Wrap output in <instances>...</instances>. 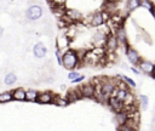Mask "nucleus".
Listing matches in <instances>:
<instances>
[{
  "mask_svg": "<svg viewBox=\"0 0 155 131\" xmlns=\"http://www.w3.org/2000/svg\"><path fill=\"white\" fill-rule=\"evenodd\" d=\"M69 44H70V38L65 34L62 33L59 36H57V49L62 52L67 51L69 49Z\"/></svg>",
  "mask_w": 155,
  "mask_h": 131,
  "instance_id": "10",
  "label": "nucleus"
},
{
  "mask_svg": "<svg viewBox=\"0 0 155 131\" xmlns=\"http://www.w3.org/2000/svg\"><path fill=\"white\" fill-rule=\"evenodd\" d=\"M85 80V75H82V74H80L76 79H74V80H71V82L73 84H80V82H82Z\"/></svg>",
  "mask_w": 155,
  "mask_h": 131,
  "instance_id": "29",
  "label": "nucleus"
},
{
  "mask_svg": "<svg viewBox=\"0 0 155 131\" xmlns=\"http://www.w3.org/2000/svg\"><path fill=\"white\" fill-rule=\"evenodd\" d=\"M154 2H155V0H154Z\"/></svg>",
  "mask_w": 155,
  "mask_h": 131,
  "instance_id": "34",
  "label": "nucleus"
},
{
  "mask_svg": "<svg viewBox=\"0 0 155 131\" xmlns=\"http://www.w3.org/2000/svg\"><path fill=\"white\" fill-rule=\"evenodd\" d=\"M116 39H117V42H119V46H124L125 49L128 46L127 44V34H126V29L124 28V25L116 28V30L114 32Z\"/></svg>",
  "mask_w": 155,
  "mask_h": 131,
  "instance_id": "8",
  "label": "nucleus"
},
{
  "mask_svg": "<svg viewBox=\"0 0 155 131\" xmlns=\"http://www.w3.org/2000/svg\"><path fill=\"white\" fill-rule=\"evenodd\" d=\"M105 1H108V2H115V4H117V1H119V0H105Z\"/></svg>",
  "mask_w": 155,
  "mask_h": 131,
  "instance_id": "32",
  "label": "nucleus"
},
{
  "mask_svg": "<svg viewBox=\"0 0 155 131\" xmlns=\"http://www.w3.org/2000/svg\"><path fill=\"white\" fill-rule=\"evenodd\" d=\"M117 47H119V42H117V39H116L115 34L114 33H109L108 36H107L105 44H104L105 51L107 52H115Z\"/></svg>",
  "mask_w": 155,
  "mask_h": 131,
  "instance_id": "6",
  "label": "nucleus"
},
{
  "mask_svg": "<svg viewBox=\"0 0 155 131\" xmlns=\"http://www.w3.org/2000/svg\"><path fill=\"white\" fill-rule=\"evenodd\" d=\"M67 99H68V102L69 103H71V102H75V101H78V99H80V98H82L81 97V93H80V90H79V87L78 89H70L68 92H67Z\"/></svg>",
  "mask_w": 155,
  "mask_h": 131,
  "instance_id": "14",
  "label": "nucleus"
},
{
  "mask_svg": "<svg viewBox=\"0 0 155 131\" xmlns=\"http://www.w3.org/2000/svg\"><path fill=\"white\" fill-rule=\"evenodd\" d=\"M150 12H151V16H153V17L155 18V7H154V8H153V10L150 11Z\"/></svg>",
  "mask_w": 155,
  "mask_h": 131,
  "instance_id": "31",
  "label": "nucleus"
},
{
  "mask_svg": "<svg viewBox=\"0 0 155 131\" xmlns=\"http://www.w3.org/2000/svg\"><path fill=\"white\" fill-rule=\"evenodd\" d=\"M12 96H13V99L16 101H25V90L23 87H16L13 91H12Z\"/></svg>",
  "mask_w": 155,
  "mask_h": 131,
  "instance_id": "15",
  "label": "nucleus"
},
{
  "mask_svg": "<svg viewBox=\"0 0 155 131\" xmlns=\"http://www.w3.org/2000/svg\"><path fill=\"white\" fill-rule=\"evenodd\" d=\"M139 103H140V107L142 109H147L148 108V104H149V98L147 95H139Z\"/></svg>",
  "mask_w": 155,
  "mask_h": 131,
  "instance_id": "22",
  "label": "nucleus"
},
{
  "mask_svg": "<svg viewBox=\"0 0 155 131\" xmlns=\"http://www.w3.org/2000/svg\"><path fill=\"white\" fill-rule=\"evenodd\" d=\"M117 131H137V130L132 129L127 124H121V125H117Z\"/></svg>",
  "mask_w": 155,
  "mask_h": 131,
  "instance_id": "26",
  "label": "nucleus"
},
{
  "mask_svg": "<svg viewBox=\"0 0 155 131\" xmlns=\"http://www.w3.org/2000/svg\"><path fill=\"white\" fill-rule=\"evenodd\" d=\"M42 15H44V8H42V6H40L38 4L29 5V7L25 10V18L30 22L40 19L42 17Z\"/></svg>",
  "mask_w": 155,
  "mask_h": 131,
  "instance_id": "2",
  "label": "nucleus"
},
{
  "mask_svg": "<svg viewBox=\"0 0 155 131\" xmlns=\"http://www.w3.org/2000/svg\"><path fill=\"white\" fill-rule=\"evenodd\" d=\"M116 123L117 125H121V124H125L127 121V112L126 110H122L120 113H116Z\"/></svg>",
  "mask_w": 155,
  "mask_h": 131,
  "instance_id": "21",
  "label": "nucleus"
},
{
  "mask_svg": "<svg viewBox=\"0 0 155 131\" xmlns=\"http://www.w3.org/2000/svg\"><path fill=\"white\" fill-rule=\"evenodd\" d=\"M120 76V79H122L130 87H136L137 85H136V81L133 80V79H131V78H128V76H126V75H119Z\"/></svg>",
  "mask_w": 155,
  "mask_h": 131,
  "instance_id": "24",
  "label": "nucleus"
},
{
  "mask_svg": "<svg viewBox=\"0 0 155 131\" xmlns=\"http://www.w3.org/2000/svg\"><path fill=\"white\" fill-rule=\"evenodd\" d=\"M153 75H154V78H155V68H154V74H153Z\"/></svg>",
  "mask_w": 155,
  "mask_h": 131,
  "instance_id": "33",
  "label": "nucleus"
},
{
  "mask_svg": "<svg viewBox=\"0 0 155 131\" xmlns=\"http://www.w3.org/2000/svg\"><path fill=\"white\" fill-rule=\"evenodd\" d=\"M56 93H53L52 91H41L39 92V96H38V99L36 102H39L40 104H48V103H52L53 102V97H54Z\"/></svg>",
  "mask_w": 155,
  "mask_h": 131,
  "instance_id": "12",
  "label": "nucleus"
},
{
  "mask_svg": "<svg viewBox=\"0 0 155 131\" xmlns=\"http://www.w3.org/2000/svg\"><path fill=\"white\" fill-rule=\"evenodd\" d=\"M131 70H132L134 74H139V73H140L139 69H137V68H134V67H131Z\"/></svg>",
  "mask_w": 155,
  "mask_h": 131,
  "instance_id": "30",
  "label": "nucleus"
},
{
  "mask_svg": "<svg viewBox=\"0 0 155 131\" xmlns=\"http://www.w3.org/2000/svg\"><path fill=\"white\" fill-rule=\"evenodd\" d=\"M109 33H111V32H109V29H107V30H102V29L97 30L92 35V38H91V45H92V47H104L107 36H108Z\"/></svg>",
  "mask_w": 155,
  "mask_h": 131,
  "instance_id": "3",
  "label": "nucleus"
},
{
  "mask_svg": "<svg viewBox=\"0 0 155 131\" xmlns=\"http://www.w3.org/2000/svg\"><path fill=\"white\" fill-rule=\"evenodd\" d=\"M62 66L68 70H74L75 68L81 67L80 57L76 50L68 49L62 53Z\"/></svg>",
  "mask_w": 155,
  "mask_h": 131,
  "instance_id": "1",
  "label": "nucleus"
},
{
  "mask_svg": "<svg viewBox=\"0 0 155 131\" xmlns=\"http://www.w3.org/2000/svg\"><path fill=\"white\" fill-rule=\"evenodd\" d=\"M39 96V91L35 89H28L25 90V101L28 102H36Z\"/></svg>",
  "mask_w": 155,
  "mask_h": 131,
  "instance_id": "16",
  "label": "nucleus"
},
{
  "mask_svg": "<svg viewBox=\"0 0 155 131\" xmlns=\"http://www.w3.org/2000/svg\"><path fill=\"white\" fill-rule=\"evenodd\" d=\"M33 55L35 58H45L46 55H47V47L45 46L44 42H36L34 46H33Z\"/></svg>",
  "mask_w": 155,
  "mask_h": 131,
  "instance_id": "11",
  "label": "nucleus"
},
{
  "mask_svg": "<svg viewBox=\"0 0 155 131\" xmlns=\"http://www.w3.org/2000/svg\"><path fill=\"white\" fill-rule=\"evenodd\" d=\"M137 67L139 68V72H142V73H144L147 75H153L154 74L155 64L153 62H150L149 59H142Z\"/></svg>",
  "mask_w": 155,
  "mask_h": 131,
  "instance_id": "9",
  "label": "nucleus"
},
{
  "mask_svg": "<svg viewBox=\"0 0 155 131\" xmlns=\"http://www.w3.org/2000/svg\"><path fill=\"white\" fill-rule=\"evenodd\" d=\"M125 53H126V57H127V59H128V62L132 64V66H138L139 64V62L142 61V57H140V55H139V52L136 50V49H133L132 46H127L126 49H125Z\"/></svg>",
  "mask_w": 155,
  "mask_h": 131,
  "instance_id": "5",
  "label": "nucleus"
},
{
  "mask_svg": "<svg viewBox=\"0 0 155 131\" xmlns=\"http://www.w3.org/2000/svg\"><path fill=\"white\" fill-rule=\"evenodd\" d=\"M108 106L110 107V109L114 112V113H120L125 109V106H124V102L117 99L116 97H109L108 99Z\"/></svg>",
  "mask_w": 155,
  "mask_h": 131,
  "instance_id": "13",
  "label": "nucleus"
},
{
  "mask_svg": "<svg viewBox=\"0 0 155 131\" xmlns=\"http://www.w3.org/2000/svg\"><path fill=\"white\" fill-rule=\"evenodd\" d=\"M82 22H84L85 24H88V25L93 27V28H98V27L105 24V19H104V17H103L102 11H101V12H94V13L90 15V16H88V19H85V18H84Z\"/></svg>",
  "mask_w": 155,
  "mask_h": 131,
  "instance_id": "4",
  "label": "nucleus"
},
{
  "mask_svg": "<svg viewBox=\"0 0 155 131\" xmlns=\"http://www.w3.org/2000/svg\"><path fill=\"white\" fill-rule=\"evenodd\" d=\"M140 7H144V8L149 10V11H151L155 6L151 2V0H140Z\"/></svg>",
  "mask_w": 155,
  "mask_h": 131,
  "instance_id": "23",
  "label": "nucleus"
},
{
  "mask_svg": "<svg viewBox=\"0 0 155 131\" xmlns=\"http://www.w3.org/2000/svg\"><path fill=\"white\" fill-rule=\"evenodd\" d=\"M62 51H59L58 49H56V58H57V62L59 66H62Z\"/></svg>",
  "mask_w": 155,
  "mask_h": 131,
  "instance_id": "28",
  "label": "nucleus"
},
{
  "mask_svg": "<svg viewBox=\"0 0 155 131\" xmlns=\"http://www.w3.org/2000/svg\"><path fill=\"white\" fill-rule=\"evenodd\" d=\"M13 99L12 91H2L0 92V103H7Z\"/></svg>",
  "mask_w": 155,
  "mask_h": 131,
  "instance_id": "19",
  "label": "nucleus"
},
{
  "mask_svg": "<svg viewBox=\"0 0 155 131\" xmlns=\"http://www.w3.org/2000/svg\"><path fill=\"white\" fill-rule=\"evenodd\" d=\"M79 90H80V93H81L82 98H93V96H94V85L91 81L87 82V84L80 85Z\"/></svg>",
  "mask_w": 155,
  "mask_h": 131,
  "instance_id": "7",
  "label": "nucleus"
},
{
  "mask_svg": "<svg viewBox=\"0 0 155 131\" xmlns=\"http://www.w3.org/2000/svg\"><path fill=\"white\" fill-rule=\"evenodd\" d=\"M16 81H17V75L15 73H12V72L7 73L5 75V78H4V84L7 85V86H11V85L16 84Z\"/></svg>",
  "mask_w": 155,
  "mask_h": 131,
  "instance_id": "18",
  "label": "nucleus"
},
{
  "mask_svg": "<svg viewBox=\"0 0 155 131\" xmlns=\"http://www.w3.org/2000/svg\"><path fill=\"white\" fill-rule=\"evenodd\" d=\"M140 7V0H127V4H126V8L128 12H132L134 11L136 8Z\"/></svg>",
  "mask_w": 155,
  "mask_h": 131,
  "instance_id": "20",
  "label": "nucleus"
},
{
  "mask_svg": "<svg viewBox=\"0 0 155 131\" xmlns=\"http://www.w3.org/2000/svg\"><path fill=\"white\" fill-rule=\"evenodd\" d=\"M52 103H53L54 106H59V107H67V106L69 104L67 97H65V96H59V95H54Z\"/></svg>",
  "mask_w": 155,
  "mask_h": 131,
  "instance_id": "17",
  "label": "nucleus"
},
{
  "mask_svg": "<svg viewBox=\"0 0 155 131\" xmlns=\"http://www.w3.org/2000/svg\"><path fill=\"white\" fill-rule=\"evenodd\" d=\"M80 74H79V72L78 70H69V73H68V79L71 81V80H74V79H76L78 76H79Z\"/></svg>",
  "mask_w": 155,
  "mask_h": 131,
  "instance_id": "27",
  "label": "nucleus"
},
{
  "mask_svg": "<svg viewBox=\"0 0 155 131\" xmlns=\"http://www.w3.org/2000/svg\"><path fill=\"white\" fill-rule=\"evenodd\" d=\"M67 0H51L50 1V5L52 7H64Z\"/></svg>",
  "mask_w": 155,
  "mask_h": 131,
  "instance_id": "25",
  "label": "nucleus"
}]
</instances>
